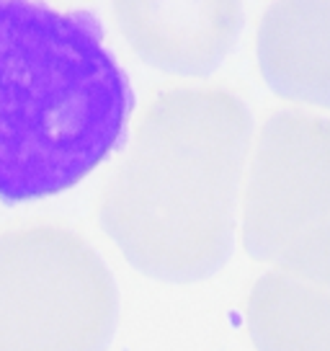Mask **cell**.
<instances>
[{"label":"cell","instance_id":"cell-3","mask_svg":"<svg viewBox=\"0 0 330 351\" xmlns=\"http://www.w3.org/2000/svg\"><path fill=\"white\" fill-rule=\"evenodd\" d=\"M116 323V282L77 232H0V351H106Z\"/></svg>","mask_w":330,"mask_h":351},{"label":"cell","instance_id":"cell-5","mask_svg":"<svg viewBox=\"0 0 330 351\" xmlns=\"http://www.w3.org/2000/svg\"><path fill=\"white\" fill-rule=\"evenodd\" d=\"M114 19L147 65L207 75L230 55L242 8L240 0H114Z\"/></svg>","mask_w":330,"mask_h":351},{"label":"cell","instance_id":"cell-6","mask_svg":"<svg viewBox=\"0 0 330 351\" xmlns=\"http://www.w3.org/2000/svg\"><path fill=\"white\" fill-rule=\"evenodd\" d=\"M258 62L276 93L330 109V5L276 3L258 32Z\"/></svg>","mask_w":330,"mask_h":351},{"label":"cell","instance_id":"cell-4","mask_svg":"<svg viewBox=\"0 0 330 351\" xmlns=\"http://www.w3.org/2000/svg\"><path fill=\"white\" fill-rule=\"evenodd\" d=\"M242 245L276 271L330 279V119L281 111L255 140Z\"/></svg>","mask_w":330,"mask_h":351},{"label":"cell","instance_id":"cell-7","mask_svg":"<svg viewBox=\"0 0 330 351\" xmlns=\"http://www.w3.org/2000/svg\"><path fill=\"white\" fill-rule=\"evenodd\" d=\"M245 323L258 351H330V279L271 269L248 295Z\"/></svg>","mask_w":330,"mask_h":351},{"label":"cell","instance_id":"cell-1","mask_svg":"<svg viewBox=\"0 0 330 351\" xmlns=\"http://www.w3.org/2000/svg\"><path fill=\"white\" fill-rule=\"evenodd\" d=\"M251 137L248 106L220 88H176L147 106L99 204L137 271L188 285L227 263Z\"/></svg>","mask_w":330,"mask_h":351},{"label":"cell","instance_id":"cell-2","mask_svg":"<svg viewBox=\"0 0 330 351\" xmlns=\"http://www.w3.org/2000/svg\"><path fill=\"white\" fill-rule=\"evenodd\" d=\"M129 77L88 11L0 0V199L36 202L93 173L127 137Z\"/></svg>","mask_w":330,"mask_h":351}]
</instances>
